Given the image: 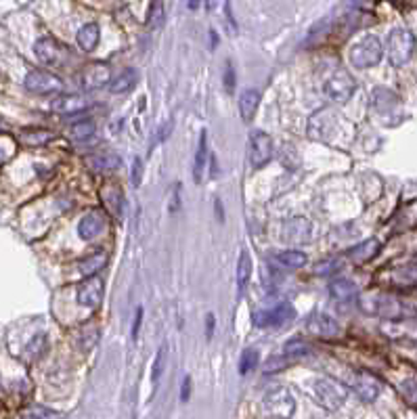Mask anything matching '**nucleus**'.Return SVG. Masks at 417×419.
<instances>
[{
	"label": "nucleus",
	"instance_id": "1",
	"mask_svg": "<svg viewBox=\"0 0 417 419\" xmlns=\"http://www.w3.org/2000/svg\"><path fill=\"white\" fill-rule=\"evenodd\" d=\"M384 55V46L376 36H365L363 40H358L356 44L350 46L348 50V61L352 68L356 70H365V68H374L382 61Z\"/></svg>",
	"mask_w": 417,
	"mask_h": 419
},
{
	"label": "nucleus",
	"instance_id": "2",
	"mask_svg": "<svg viewBox=\"0 0 417 419\" xmlns=\"http://www.w3.org/2000/svg\"><path fill=\"white\" fill-rule=\"evenodd\" d=\"M415 50V36L405 28H394L388 36V59L394 68L405 65Z\"/></svg>",
	"mask_w": 417,
	"mask_h": 419
},
{
	"label": "nucleus",
	"instance_id": "3",
	"mask_svg": "<svg viewBox=\"0 0 417 419\" xmlns=\"http://www.w3.org/2000/svg\"><path fill=\"white\" fill-rule=\"evenodd\" d=\"M247 157L252 168H263L271 162L273 157V139L263 132V130H254L247 141Z\"/></svg>",
	"mask_w": 417,
	"mask_h": 419
},
{
	"label": "nucleus",
	"instance_id": "4",
	"mask_svg": "<svg viewBox=\"0 0 417 419\" xmlns=\"http://www.w3.org/2000/svg\"><path fill=\"white\" fill-rule=\"evenodd\" d=\"M348 396V390L334 380H317L315 382V398L327 411H338Z\"/></svg>",
	"mask_w": 417,
	"mask_h": 419
},
{
	"label": "nucleus",
	"instance_id": "5",
	"mask_svg": "<svg viewBox=\"0 0 417 419\" xmlns=\"http://www.w3.org/2000/svg\"><path fill=\"white\" fill-rule=\"evenodd\" d=\"M296 317V310L292 304L283 302V304H277L275 308H269V310H263V312H256L254 314V323L263 329H275V327H283L287 325L289 321H294Z\"/></svg>",
	"mask_w": 417,
	"mask_h": 419
},
{
	"label": "nucleus",
	"instance_id": "6",
	"mask_svg": "<svg viewBox=\"0 0 417 419\" xmlns=\"http://www.w3.org/2000/svg\"><path fill=\"white\" fill-rule=\"evenodd\" d=\"M354 90H356V82H354V78H352L346 70L334 72V74L327 78V82H325V94H327L332 101H336V103H346V101H350V96L354 94Z\"/></svg>",
	"mask_w": 417,
	"mask_h": 419
},
{
	"label": "nucleus",
	"instance_id": "7",
	"mask_svg": "<svg viewBox=\"0 0 417 419\" xmlns=\"http://www.w3.org/2000/svg\"><path fill=\"white\" fill-rule=\"evenodd\" d=\"M34 52H36V57L46 63V65H63V61L68 59V48L63 44H59L55 38H50V36H42L36 40L34 44Z\"/></svg>",
	"mask_w": 417,
	"mask_h": 419
},
{
	"label": "nucleus",
	"instance_id": "8",
	"mask_svg": "<svg viewBox=\"0 0 417 419\" xmlns=\"http://www.w3.org/2000/svg\"><path fill=\"white\" fill-rule=\"evenodd\" d=\"M263 407H265V411H267L271 417L289 419V417L294 415L296 402H294L292 394H289L285 388H275V390H271V392L265 396Z\"/></svg>",
	"mask_w": 417,
	"mask_h": 419
},
{
	"label": "nucleus",
	"instance_id": "9",
	"mask_svg": "<svg viewBox=\"0 0 417 419\" xmlns=\"http://www.w3.org/2000/svg\"><path fill=\"white\" fill-rule=\"evenodd\" d=\"M26 88L34 94H55L63 88L61 80L46 70H32L26 76Z\"/></svg>",
	"mask_w": 417,
	"mask_h": 419
},
{
	"label": "nucleus",
	"instance_id": "10",
	"mask_svg": "<svg viewBox=\"0 0 417 419\" xmlns=\"http://www.w3.org/2000/svg\"><path fill=\"white\" fill-rule=\"evenodd\" d=\"M306 329L312 336L323 338V340H334V338H340V334H342V327L338 325V321L332 319L325 312H312L306 321Z\"/></svg>",
	"mask_w": 417,
	"mask_h": 419
},
{
	"label": "nucleus",
	"instance_id": "11",
	"mask_svg": "<svg viewBox=\"0 0 417 419\" xmlns=\"http://www.w3.org/2000/svg\"><path fill=\"white\" fill-rule=\"evenodd\" d=\"M352 390H354V394H356L360 400H365V402H374V400L378 398L382 386H380V382H378L372 374H367V371H358V374L352 378Z\"/></svg>",
	"mask_w": 417,
	"mask_h": 419
},
{
	"label": "nucleus",
	"instance_id": "12",
	"mask_svg": "<svg viewBox=\"0 0 417 419\" xmlns=\"http://www.w3.org/2000/svg\"><path fill=\"white\" fill-rule=\"evenodd\" d=\"M101 298H103V281L96 275L82 281V285L78 287V294H76L78 304L86 306V308H96L101 304Z\"/></svg>",
	"mask_w": 417,
	"mask_h": 419
},
{
	"label": "nucleus",
	"instance_id": "13",
	"mask_svg": "<svg viewBox=\"0 0 417 419\" xmlns=\"http://www.w3.org/2000/svg\"><path fill=\"white\" fill-rule=\"evenodd\" d=\"M105 227H108L105 216H103L99 210H92V212H88V214L78 223V235H80V239H84V241H92V239H96L103 231H105Z\"/></svg>",
	"mask_w": 417,
	"mask_h": 419
},
{
	"label": "nucleus",
	"instance_id": "14",
	"mask_svg": "<svg viewBox=\"0 0 417 419\" xmlns=\"http://www.w3.org/2000/svg\"><path fill=\"white\" fill-rule=\"evenodd\" d=\"M88 105H90L88 99L82 94H61L50 103V110L57 114H63V116H72V114L84 112Z\"/></svg>",
	"mask_w": 417,
	"mask_h": 419
},
{
	"label": "nucleus",
	"instance_id": "15",
	"mask_svg": "<svg viewBox=\"0 0 417 419\" xmlns=\"http://www.w3.org/2000/svg\"><path fill=\"white\" fill-rule=\"evenodd\" d=\"M281 237L287 243H306L310 239V223L306 218H292L283 225Z\"/></svg>",
	"mask_w": 417,
	"mask_h": 419
},
{
	"label": "nucleus",
	"instance_id": "16",
	"mask_svg": "<svg viewBox=\"0 0 417 419\" xmlns=\"http://www.w3.org/2000/svg\"><path fill=\"white\" fill-rule=\"evenodd\" d=\"M112 82V70L105 63H92L82 72V84L86 88H101Z\"/></svg>",
	"mask_w": 417,
	"mask_h": 419
},
{
	"label": "nucleus",
	"instance_id": "17",
	"mask_svg": "<svg viewBox=\"0 0 417 419\" xmlns=\"http://www.w3.org/2000/svg\"><path fill=\"white\" fill-rule=\"evenodd\" d=\"M332 130H334V118H332V114L327 110L317 112L315 116L310 118V122H308V136L310 139L323 141Z\"/></svg>",
	"mask_w": 417,
	"mask_h": 419
},
{
	"label": "nucleus",
	"instance_id": "18",
	"mask_svg": "<svg viewBox=\"0 0 417 419\" xmlns=\"http://www.w3.org/2000/svg\"><path fill=\"white\" fill-rule=\"evenodd\" d=\"M378 254H380V241L378 239H367V241L354 245L348 252V258H350V262H354V265H365V262L374 260Z\"/></svg>",
	"mask_w": 417,
	"mask_h": 419
},
{
	"label": "nucleus",
	"instance_id": "19",
	"mask_svg": "<svg viewBox=\"0 0 417 419\" xmlns=\"http://www.w3.org/2000/svg\"><path fill=\"white\" fill-rule=\"evenodd\" d=\"M207 162H210V157H207V132L203 130V132L199 134V145H197L195 162H193V181H195L197 185L203 183V174H205Z\"/></svg>",
	"mask_w": 417,
	"mask_h": 419
},
{
	"label": "nucleus",
	"instance_id": "20",
	"mask_svg": "<svg viewBox=\"0 0 417 419\" xmlns=\"http://www.w3.org/2000/svg\"><path fill=\"white\" fill-rule=\"evenodd\" d=\"M101 197H103V203L110 207L112 214H116V216L124 214V195L118 185H114V183L105 185L101 189Z\"/></svg>",
	"mask_w": 417,
	"mask_h": 419
},
{
	"label": "nucleus",
	"instance_id": "21",
	"mask_svg": "<svg viewBox=\"0 0 417 419\" xmlns=\"http://www.w3.org/2000/svg\"><path fill=\"white\" fill-rule=\"evenodd\" d=\"M86 162L92 170H99V172H108V170H116L120 166V155L112 153V151H101V153H94V155H88Z\"/></svg>",
	"mask_w": 417,
	"mask_h": 419
},
{
	"label": "nucleus",
	"instance_id": "22",
	"mask_svg": "<svg viewBox=\"0 0 417 419\" xmlns=\"http://www.w3.org/2000/svg\"><path fill=\"white\" fill-rule=\"evenodd\" d=\"M258 105H260V92L256 88H247L241 92L239 96V114L243 122L254 120L256 112H258Z\"/></svg>",
	"mask_w": 417,
	"mask_h": 419
},
{
	"label": "nucleus",
	"instance_id": "23",
	"mask_svg": "<svg viewBox=\"0 0 417 419\" xmlns=\"http://www.w3.org/2000/svg\"><path fill=\"white\" fill-rule=\"evenodd\" d=\"M275 262L281 267V269H302L306 262H308V256L304 252H298V249H285V252H279L275 254Z\"/></svg>",
	"mask_w": 417,
	"mask_h": 419
},
{
	"label": "nucleus",
	"instance_id": "24",
	"mask_svg": "<svg viewBox=\"0 0 417 419\" xmlns=\"http://www.w3.org/2000/svg\"><path fill=\"white\" fill-rule=\"evenodd\" d=\"M99 36H101L99 25H96V23H86V25H82V28L78 30L76 40H78V46H80L84 52H92V50L96 48V44H99Z\"/></svg>",
	"mask_w": 417,
	"mask_h": 419
},
{
	"label": "nucleus",
	"instance_id": "25",
	"mask_svg": "<svg viewBox=\"0 0 417 419\" xmlns=\"http://www.w3.org/2000/svg\"><path fill=\"white\" fill-rule=\"evenodd\" d=\"M372 105H374V110L378 114H388L392 108H396L398 105V99L392 90L388 88H376L374 90V99H372Z\"/></svg>",
	"mask_w": 417,
	"mask_h": 419
},
{
	"label": "nucleus",
	"instance_id": "26",
	"mask_svg": "<svg viewBox=\"0 0 417 419\" xmlns=\"http://www.w3.org/2000/svg\"><path fill=\"white\" fill-rule=\"evenodd\" d=\"M329 294L334 300L338 302H348V300H354L358 289L352 281H346V279H334L329 283Z\"/></svg>",
	"mask_w": 417,
	"mask_h": 419
},
{
	"label": "nucleus",
	"instance_id": "27",
	"mask_svg": "<svg viewBox=\"0 0 417 419\" xmlns=\"http://www.w3.org/2000/svg\"><path fill=\"white\" fill-rule=\"evenodd\" d=\"M105 265H108V254H105V252H96V254H92V256H88V258H84L80 265H78V269H80V273H82L84 277H92V275H96Z\"/></svg>",
	"mask_w": 417,
	"mask_h": 419
},
{
	"label": "nucleus",
	"instance_id": "28",
	"mask_svg": "<svg viewBox=\"0 0 417 419\" xmlns=\"http://www.w3.org/2000/svg\"><path fill=\"white\" fill-rule=\"evenodd\" d=\"M136 76H139L136 70H124L120 76L112 78V82H110V90L116 92V94H120V92H126V90L134 88V84H136Z\"/></svg>",
	"mask_w": 417,
	"mask_h": 419
},
{
	"label": "nucleus",
	"instance_id": "29",
	"mask_svg": "<svg viewBox=\"0 0 417 419\" xmlns=\"http://www.w3.org/2000/svg\"><path fill=\"white\" fill-rule=\"evenodd\" d=\"M46 348H48V336H46V334L34 336V338L30 340V344L26 346V360L34 362V360L42 358L44 352H46Z\"/></svg>",
	"mask_w": 417,
	"mask_h": 419
},
{
	"label": "nucleus",
	"instance_id": "30",
	"mask_svg": "<svg viewBox=\"0 0 417 419\" xmlns=\"http://www.w3.org/2000/svg\"><path fill=\"white\" fill-rule=\"evenodd\" d=\"M250 277H252V256H250V252H241L239 262H237V287H239V292H243L247 287Z\"/></svg>",
	"mask_w": 417,
	"mask_h": 419
},
{
	"label": "nucleus",
	"instance_id": "31",
	"mask_svg": "<svg viewBox=\"0 0 417 419\" xmlns=\"http://www.w3.org/2000/svg\"><path fill=\"white\" fill-rule=\"evenodd\" d=\"M281 354H283L289 362H294V360L304 358L306 354H310V346H308L306 342H302V340H292V342L285 344V348H283Z\"/></svg>",
	"mask_w": 417,
	"mask_h": 419
},
{
	"label": "nucleus",
	"instance_id": "32",
	"mask_svg": "<svg viewBox=\"0 0 417 419\" xmlns=\"http://www.w3.org/2000/svg\"><path fill=\"white\" fill-rule=\"evenodd\" d=\"M50 139H53V134H50L48 130H36V128H32V130H23L21 132V141L28 147H42Z\"/></svg>",
	"mask_w": 417,
	"mask_h": 419
},
{
	"label": "nucleus",
	"instance_id": "33",
	"mask_svg": "<svg viewBox=\"0 0 417 419\" xmlns=\"http://www.w3.org/2000/svg\"><path fill=\"white\" fill-rule=\"evenodd\" d=\"M164 19H166V13H164L162 0H153V5L149 9V15H147V25L151 30H160L164 25Z\"/></svg>",
	"mask_w": 417,
	"mask_h": 419
},
{
	"label": "nucleus",
	"instance_id": "34",
	"mask_svg": "<svg viewBox=\"0 0 417 419\" xmlns=\"http://www.w3.org/2000/svg\"><path fill=\"white\" fill-rule=\"evenodd\" d=\"M166 356H168V350H166V346H162L158 350V354H155V360H153V367H151V384L153 386L160 384V378H162L164 367H166Z\"/></svg>",
	"mask_w": 417,
	"mask_h": 419
},
{
	"label": "nucleus",
	"instance_id": "35",
	"mask_svg": "<svg viewBox=\"0 0 417 419\" xmlns=\"http://www.w3.org/2000/svg\"><path fill=\"white\" fill-rule=\"evenodd\" d=\"M260 362V354L256 348H247L243 354H241V360H239V374L241 376H247L250 371H254Z\"/></svg>",
	"mask_w": 417,
	"mask_h": 419
},
{
	"label": "nucleus",
	"instance_id": "36",
	"mask_svg": "<svg viewBox=\"0 0 417 419\" xmlns=\"http://www.w3.org/2000/svg\"><path fill=\"white\" fill-rule=\"evenodd\" d=\"M70 134L74 141H86L94 134V122L92 120H82V122H76L72 124L70 128Z\"/></svg>",
	"mask_w": 417,
	"mask_h": 419
},
{
	"label": "nucleus",
	"instance_id": "37",
	"mask_svg": "<svg viewBox=\"0 0 417 419\" xmlns=\"http://www.w3.org/2000/svg\"><path fill=\"white\" fill-rule=\"evenodd\" d=\"M130 181H132V185H134V187H139V185H141V181H143V160H141V157H136L134 164H132V170H130Z\"/></svg>",
	"mask_w": 417,
	"mask_h": 419
},
{
	"label": "nucleus",
	"instance_id": "38",
	"mask_svg": "<svg viewBox=\"0 0 417 419\" xmlns=\"http://www.w3.org/2000/svg\"><path fill=\"white\" fill-rule=\"evenodd\" d=\"M225 88H227V92L235 90V70H233L231 61H227V65H225Z\"/></svg>",
	"mask_w": 417,
	"mask_h": 419
},
{
	"label": "nucleus",
	"instance_id": "39",
	"mask_svg": "<svg viewBox=\"0 0 417 419\" xmlns=\"http://www.w3.org/2000/svg\"><path fill=\"white\" fill-rule=\"evenodd\" d=\"M403 392H405V396H407L411 402L417 405V380H407V382L403 384Z\"/></svg>",
	"mask_w": 417,
	"mask_h": 419
},
{
	"label": "nucleus",
	"instance_id": "40",
	"mask_svg": "<svg viewBox=\"0 0 417 419\" xmlns=\"http://www.w3.org/2000/svg\"><path fill=\"white\" fill-rule=\"evenodd\" d=\"M181 191H183V187L176 183V185L172 187V203H170V212H172V214H176L179 207H181Z\"/></svg>",
	"mask_w": 417,
	"mask_h": 419
},
{
	"label": "nucleus",
	"instance_id": "41",
	"mask_svg": "<svg viewBox=\"0 0 417 419\" xmlns=\"http://www.w3.org/2000/svg\"><path fill=\"white\" fill-rule=\"evenodd\" d=\"M214 327H216V319H214V314L210 312L205 317V338L207 340H212V336H214Z\"/></svg>",
	"mask_w": 417,
	"mask_h": 419
},
{
	"label": "nucleus",
	"instance_id": "42",
	"mask_svg": "<svg viewBox=\"0 0 417 419\" xmlns=\"http://www.w3.org/2000/svg\"><path fill=\"white\" fill-rule=\"evenodd\" d=\"M189 396H191V378L187 376V378L183 380V388H181V400H183V402H187V400H189Z\"/></svg>",
	"mask_w": 417,
	"mask_h": 419
},
{
	"label": "nucleus",
	"instance_id": "43",
	"mask_svg": "<svg viewBox=\"0 0 417 419\" xmlns=\"http://www.w3.org/2000/svg\"><path fill=\"white\" fill-rule=\"evenodd\" d=\"M141 321H143V308H139V310H136V314H134V325H132V340H136V336H139V327H141Z\"/></svg>",
	"mask_w": 417,
	"mask_h": 419
},
{
	"label": "nucleus",
	"instance_id": "44",
	"mask_svg": "<svg viewBox=\"0 0 417 419\" xmlns=\"http://www.w3.org/2000/svg\"><path fill=\"white\" fill-rule=\"evenodd\" d=\"M214 210L218 212V218H221V223H223V221H225V212H223V201H221V199L214 201Z\"/></svg>",
	"mask_w": 417,
	"mask_h": 419
},
{
	"label": "nucleus",
	"instance_id": "45",
	"mask_svg": "<svg viewBox=\"0 0 417 419\" xmlns=\"http://www.w3.org/2000/svg\"><path fill=\"white\" fill-rule=\"evenodd\" d=\"M214 7H216V0H205V9L207 11H214Z\"/></svg>",
	"mask_w": 417,
	"mask_h": 419
},
{
	"label": "nucleus",
	"instance_id": "46",
	"mask_svg": "<svg viewBox=\"0 0 417 419\" xmlns=\"http://www.w3.org/2000/svg\"><path fill=\"white\" fill-rule=\"evenodd\" d=\"M199 3H201V0H189V9L195 11V9L199 7Z\"/></svg>",
	"mask_w": 417,
	"mask_h": 419
},
{
	"label": "nucleus",
	"instance_id": "47",
	"mask_svg": "<svg viewBox=\"0 0 417 419\" xmlns=\"http://www.w3.org/2000/svg\"><path fill=\"white\" fill-rule=\"evenodd\" d=\"M21 419H40L38 415H32V413H28V415H23Z\"/></svg>",
	"mask_w": 417,
	"mask_h": 419
}]
</instances>
